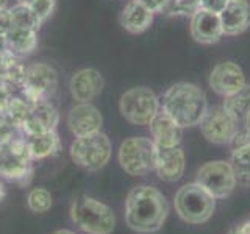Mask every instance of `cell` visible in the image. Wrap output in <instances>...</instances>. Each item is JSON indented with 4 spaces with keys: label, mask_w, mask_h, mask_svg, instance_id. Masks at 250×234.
Masks as SVG:
<instances>
[{
    "label": "cell",
    "mask_w": 250,
    "mask_h": 234,
    "mask_svg": "<svg viewBox=\"0 0 250 234\" xmlns=\"http://www.w3.org/2000/svg\"><path fill=\"white\" fill-rule=\"evenodd\" d=\"M144 6H147L153 14H161L164 6L167 5V0H139Z\"/></svg>",
    "instance_id": "obj_30"
},
{
    "label": "cell",
    "mask_w": 250,
    "mask_h": 234,
    "mask_svg": "<svg viewBox=\"0 0 250 234\" xmlns=\"http://www.w3.org/2000/svg\"><path fill=\"white\" fill-rule=\"evenodd\" d=\"M161 100L147 86H136L125 91L119 98V111L131 125L144 127L160 113Z\"/></svg>",
    "instance_id": "obj_6"
},
{
    "label": "cell",
    "mask_w": 250,
    "mask_h": 234,
    "mask_svg": "<svg viewBox=\"0 0 250 234\" xmlns=\"http://www.w3.org/2000/svg\"><path fill=\"white\" fill-rule=\"evenodd\" d=\"M105 88V78L97 69L84 67L70 77L69 89L78 103H89Z\"/></svg>",
    "instance_id": "obj_15"
},
{
    "label": "cell",
    "mask_w": 250,
    "mask_h": 234,
    "mask_svg": "<svg viewBox=\"0 0 250 234\" xmlns=\"http://www.w3.org/2000/svg\"><path fill=\"white\" fill-rule=\"evenodd\" d=\"M57 70L45 62H36L25 69L22 81V96L33 105L39 101H47L57 91Z\"/></svg>",
    "instance_id": "obj_10"
},
{
    "label": "cell",
    "mask_w": 250,
    "mask_h": 234,
    "mask_svg": "<svg viewBox=\"0 0 250 234\" xmlns=\"http://www.w3.org/2000/svg\"><path fill=\"white\" fill-rule=\"evenodd\" d=\"M208 109V98L197 84L178 81L163 94L161 111L170 116L182 128L197 127Z\"/></svg>",
    "instance_id": "obj_2"
},
{
    "label": "cell",
    "mask_w": 250,
    "mask_h": 234,
    "mask_svg": "<svg viewBox=\"0 0 250 234\" xmlns=\"http://www.w3.org/2000/svg\"><path fill=\"white\" fill-rule=\"evenodd\" d=\"M150 136L158 147H178L183 139V128L164 111L156 114L148 123Z\"/></svg>",
    "instance_id": "obj_19"
},
{
    "label": "cell",
    "mask_w": 250,
    "mask_h": 234,
    "mask_svg": "<svg viewBox=\"0 0 250 234\" xmlns=\"http://www.w3.org/2000/svg\"><path fill=\"white\" fill-rule=\"evenodd\" d=\"M55 6H57L55 0H33V2L28 5L38 28L50 18L52 13L55 11Z\"/></svg>",
    "instance_id": "obj_27"
},
{
    "label": "cell",
    "mask_w": 250,
    "mask_h": 234,
    "mask_svg": "<svg viewBox=\"0 0 250 234\" xmlns=\"http://www.w3.org/2000/svg\"><path fill=\"white\" fill-rule=\"evenodd\" d=\"M174 206L178 217L191 225H202L214 214L216 198L197 183L185 184L175 194Z\"/></svg>",
    "instance_id": "obj_4"
},
{
    "label": "cell",
    "mask_w": 250,
    "mask_h": 234,
    "mask_svg": "<svg viewBox=\"0 0 250 234\" xmlns=\"http://www.w3.org/2000/svg\"><path fill=\"white\" fill-rule=\"evenodd\" d=\"M224 36H239L250 28V2L249 0H229L219 13Z\"/></svg>",
    "instance_id": "obj_18"
},
{
    "label": "cell",
    "mask_w": 250,
    "mask_h": 234,
    "mask_svg": "<svg viewBox=\"0 0 250 234\" xmlns=\"http://www.w3.org/2000/svg\"><path fill=\"white\" fill-rule=\"evenodd\" d=\"M6 5H8V0H0V11L6 10Z\"/></svg>",
    "instance_id": "obj_35"
},
{
    "label": "cell",
    "mask_w": 250,
    "mask_h": 234,
    "mask_svg": "<svg viewBox=\"0 0 250 234\" xmlns=\"http://www.w3.org/2000/svg\"><path fill=\"white\" fill-rule=\"evenodd\" d=\"M38 47V30L30 25H10L6 33V50L14 57H27Z\"/></svg>",
    "instance_id": "obj_21"
},
{
    "label": "cell",
    "mask_w": 250,
    "mask_h": 234,
    "mask_svg": "<svg viewBox=\"0 0 250 234\" xmlns=\"http://www.w3.org/2000/svg\"><path fill=\"white\" fill-rule=\"evenodd\" d=\"M222 106L239 123H242V120H244L247 114L250 113V84H246L244 88L238 91L236 94H233V96L225 97Z\"/></svg>",
    "instance_id": "obj_24"
},
{
    "label": "cell",
    "mask_w": 250,
    "mask_h": 234,
    "mask_svg": "<svg viewBox=\"0 0 250 234\" xmlns=\"http://www.w3.org/2000/svg\"><path fill=\"white\" fill-rule=\"evenodd\" d=\"M27 203L31 213L35 214H44L47 211H50L52 208V194L44 189V187H35L28 192Z\"/></svg>",
    "instance_id": "obj_25"
},
{
    "label": "cell",
    "mask_w": 250,
    "mask_h": 234,
    "mask_svg": "<svg viewBox=\"0 0 250 234\" xmlns=\"http://www.w3.org/2000/svg\"><path fill=\"white\" fill-rule=\"evenodd\" d=\"M199 127L203 137L208 142L216 145H225L231 142V139L238 133L241 123L221 105L208 106Z\"/></svg>",
    "instance_id": "obj_11"
},
{
    "label": "cell",
    "mask_w": 250,
    "mask_h": 234,
    "mask_svg": "<svg viewBox=\"0 0 250 234\" xmlns=\"http://www.w3.org/2000/svg\"><path fill=\"white\" fill-rule=\"evenodd\" d=\"M199 10H202L200 0H167L161 14L164 16H186L191 18Z\"/></svg>",
    "instance_id": "obj_26"
},
{
    "label": "cell",
    "mask_w": 250,
    "mask_h": 234,
    "mask_svg": "<svg viewBox=\"0 0 250 234\" xmlns=\"http://www.w3.org/2000/svg\"><path fill=\"white\" fill-rule=\"evenodd\" d=\"M27 144H28L30 156L33 161L45 159L60 150V137L57 135V131H49V133H42V135L28 136Z\"/></svg>",
    "instance_id": "obj_22"
},
{
    "label": "cell",
    "mask_w": 250,
    "mask_h": 234,
    "mask_svg": "<svg viewBox=\"0 0 250 234\" xmlns=\"http://www.w3.org/2000/svg\"><path fill=\"white\" fill-rule=\"evenodd\" d=\"M111 140L105 133H94L89 136L75 137L70 144V159L75 166L88 172H97L104 169L111 158Z\"/></svg>",
    "instance_id": "obj_5"
},
{
    "label": "cell",
    "mask_w": 250,
    "mask_h": 234,
    "mask_svg": "<svg viewBox=\"0 0 250 234\" xmlns=\"http://www.w3.org/2000/svg\"><path fill=\"white\" fill-rule=\"evenodd\" d=\"M70 218L86 234H111L116 228L113 209L88 195H82L72 201Z\"/></svg>",
    "instance_id": "obj_3"
},
{
    "label": "cell",
    "mask_w": 250,
    "mask_h": 234,
    "mask_svg": "<svg viewBox=\"0 0 250 234\" xmlns=\"http://www.w3.org/2000/svg\"><path fill=\"white\" fill-rule=\"evenodd\" d=\"M230 164L236 183L242 187H250V142L231 148Z\"/></svg>",
    "instance_id": "obj_23"
},
{
    "label": "cell",
    "mask_w": 250,
    "mask_h": 234,
    "mask_svg": "<svg viewBox=\"0 0 250 234\" xmlns=\"http://www.w3.org/2000/svg\"><path fill=\"white\" fill-rule=\"evenodd\" d=\"M5 195H6V191H5V186L2 184V181H0V201H2L5 198Z\"/></svg>",
    "instance_id": "obj_33"
},
{
    "label": "cell",
    "mask_w": 250,
    "mask_h": 234,
    "mask_svg": "<svg viewBox=\"0 0 250 234\" xmlns=\"http://www.w3.org/2000/svg\"><path fill=\"white\" fill-rule=\"evenodd\" d=\"M53 234H77V233L70 231V230H58V231H55Z\"/></svg>",
    "instance_id": "obj_34"
},
{
    "label": "cell",
    "mask_w": 250,
    "mask_h": 234,
    "mask_svg": "<svg viewBox=\"0 0 250 234\" xmlns=\"http://www.w3.org/2000/svg\"><path fill=\"white\" fill-rule=\"evenodd\" d=\"M229 0H200L202 10H208L213 13H221Z\"/></svg>",
    "instance_id": "obj_29"
},
{
    "label": "cell",
    "mask_w": 250,
    "mask_h": 234,
    "mask_svg": "<svg viewBox=\"0 0 250 234\" xmlns=\"http://www.w3.org/2000/svg\"><path fill=\"white\" fill-rule=\"evenodd\" d=\"M241 128L246 131V135L250 137V113L247 114V117L244 120H242V125H241Z\"/></svg>",
    "instance_id": "obj_32"
},
{
    "label": "cell",
    "mask_w": 250,
    "mask_h": 234,
    "mask_svg": "<svg viewBox=\"0 0 250 234\" xmlns=\"http://www.w3.org/2000/svg\"><path fill=\"white\" fill-rule=\"evenodd\" d=\"M33 159L30 156L27 137L21 135L0 145V175L18 183H27L31 176Z\"/></svg>",
    "instance_id": "obj_8"
},
{
    "label": "cell",
    "mask_w": 250,
    "mask_h": 234,
    "mask_svg": "<svg viewBox=\"0 0 250 234\" xmlns=\"http://www.w3.org/2000/svg\"><path fill=\"white\" fill-rule=\"evenodd\" d=\"M33 0H18V3H22V5H30Z\"/></svg>",
    "instance_id": "obj_36"
},
{
    "label": "cell",
    "mask_w": 250,
    "mask_h": 234,
    "mask_svg": "<svg viewBox=\"0 0 250 234\" xmlns=\"http://www.w3.org/2000/svg\"><path fill=\"white\" fill-rule=\"evenodd\" d=\"M10 28V14L8 10L0 11V53L6 50V33Z\"/></svg>",
    "instance_id": "obj_28"
},
{
    "label": "cell",
    "mask_w": 250,
    "mask_h": 234,
    "mask_svg": "<svg viewBox=\"0 0 250 234\" xmlns=\"http://www.w3.org/2000/svg\"><path fill=\"white\" fill-rule=\"evenodd\" d=\"M167 215V198L156 187L141 184L128 192L125 200V223L130 230L141 234L156 233L163 228Z\"/></svg>",
    "instance_id": "obj_1"
},
{
    "label": "cell",
    "mask_w": 250,
    "mask_h": 234,
    "mask_svg": "<svg viewBox=\"0 0 250 234\" xmlns=\"http://www.w3.org/2000/svg\"><path fill=\"white\" fill-rule=\"evenodd\" d=\"M186 169V156L182 147H158L155 150V172L161 181L175 183Z\"/></svg>",
    "instance_id": "obj_13"
},
{
    "label": "cell",
    "mask_w": 250,
    "mask_h": 234,
    "mask_svg": "<svg viewBox=\"0 0 250 234\" xmlns=\"http://www.w3.org/2000/svg\"><path fill=\"white\" fill-rule=\"evenodd\" d=\"M155 150L156 145L150 137H127L119 147L117 161L127 175L146 176L155 170Z\"/></svg>",
    "instance_id": "obj_7"
},
{
    "label": "cell",
    "mask_w": 250,
    "mask_h": 234,
    "mask_svg": "<svg viewBox=\"0 0 250 234\" xmlns=\"http://www.w3.org/2000/svg\"><path fill=\"white\" fill-rule=\"evenodd\" d=\"M195 183L200 184L216 200L230 197L238 186L230 161L224 159L208 161L200 166L195 174Z\"/></svg>",
    "instance_id": "obj_9"
},
{
    "label": "cell",
    "mask_w": 250,
    "mask_h": 234,
    "mask_svg": "<svg viewBox=\"0 0 250 234\" xmlns=\"http://www.w3.org/2000/svg\"><path fill=\"white\" fill-rule=\"evenodd\" d=\"M155 14L139 0H131L125 5L121 14V27L130 35H141L152 27Z\"/></svg>",
    "instance_id": "obj_20"
},
{
    "label": "cell",
    "mask_w": 250,
    "mask_h": 234,
    "mask_svg": "<svg viewBox=\"0 0 250 234\" xmlns=\"http://www.w3.org/2000/svg\"><path fill=\"white\" fill-rule=\"evenodd\" d=\"M104 125L99 109L91 103H77L67 114V127L75 137L89 136L99 133Z\"/></svg>",
    "instance_id": "obj_17"
},
{
    "label": "cell",
    "mask_w": 250,
    "mask_h": 234,
    "mask_svg": "<svg viewBox=\"0 0 250 234\" xmlns=\"http://www.w3.org/2000/svg\"><path fill=\"white\" fill-rule=\"evenodd\" d=\"M209 88L221 97H230L247 84L246 74L238 62L222 61L216 64L208 77Z\"/></svg>",
    "instance_id": "obj_12"
},
{
    "label": "cell",
    "mask_w": 250,
    "mask_h": 234,
    "mask_svg": "<svg viewBox=\"0 0 250 234\" xmlns=\"http://www.w3.org/2000/svg\"><path fill=\"white\" fill-rule=\"evenodd\" d=\"M58 122H60V114L57 111V108L50 103V100L39 101V103H35L31 106V111L21 125V130L25 135V137L36 136V135H42V133L57 131Z\"/></svg>",
    "instance_id": "obj_16"
},
{
    "label": "cell",
    "mask_w": 250,
    "mask_h": 234,
    "mask_svg": "<svg viewBox=\"0 0 250 234\" xmlns=\"http://www.w3.org/2000/svg\"><path fill=\"white\" fill-rule=\"evenodd\" d=\"M231 234H250V218H249L247 222L241 223Z\"/></svg>",
    "instance_id": "obj_31"
},
{
    "label": "cell",
    "mask_w": 250,
    "mask_h": 234,
    "mask_svg": "<svg viewBox=\"0 0 250 234\" xmlns=\"http://www.w3.org/2000/svg\"><path fill=\"white\" fill-rule=\"evenodd\" d=\"M189 33L194 41L200 45L217 44L224 38L219 13L199 10L195 14H192L189 20Z\"/></svg>",
    "instance_id": "obj_14"
}]
</instances>
